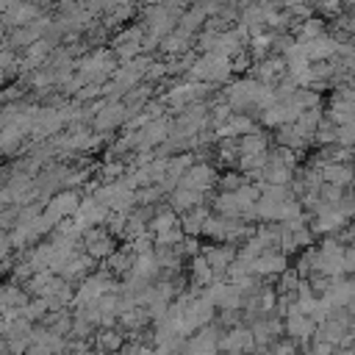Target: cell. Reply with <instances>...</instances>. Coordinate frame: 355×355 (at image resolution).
Wrapping results in <instances>:
<instances>
[{
    "label": "cell",
    "instance_id": "cell-1",
    "mask_svg": "<svg viewBox=\"0 0 355 355\" xmlns=\"http://www.w3.org/2000/svg\"><path fill=\"white\" fill-rule=\"evenodd\" d=\"M175 214L172 211H164V214H158L155 219H153V230L155 233H164V230H169V227H175Z\"/></svg>",
    "mask_w": 355,
    "mask_h": 355
},
{
    "label": "cell",
    "instance_id": "cell-2",
    "mask_svg": "<svg viewBox=\"0 0 355 355\" xmlns=\"http://www.w3.org/2000/svg\"><path fill=\"white\" fill-rule=\"evenodd\" d=\"M103 347H119V336L116 333H103Z\"/></svg>",
    "mask_w": 355,
    "mask_h": 355
},
{
    "label": "cell",
    "instance_id": "cell-3",
    "mask_svg": "<svg viewBox=\"0 0 355 355\" xmlns=\"http://www.w3.org/2000/svg\"><path fill=\"white\" fill-rule=\"evenodd\" d=\"M0 39H3V22H0Z\"/></svg>",
    "mask_w": 355,
    "mask_h": 355
},
{
    "label": "cell",
    "instance_id": "cell-4",
    "mask_svg": "<svg viewBox=\"0 0 355 355\" xmlns=\"http://www.w3.org/2000/svg\"><path fill=\"white\" fill-rule=\"evenodd\" d=\"M3 347H6V344H3V341H0V349H3Z\"/></svg>",
    "mask_w": 355,
    "mask_h": 355
}]
</instances>
